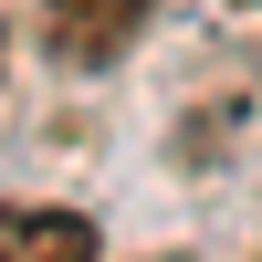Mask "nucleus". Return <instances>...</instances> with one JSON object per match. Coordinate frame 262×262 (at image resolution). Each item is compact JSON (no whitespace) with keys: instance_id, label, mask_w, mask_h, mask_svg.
<instances>
[{"instance_id":"f257e3e1","label":"nucleus","mask_w":262,"mask_h":262,"mask_svg":"<svg viewBox=\"0 0 262 262\" xmlns=\"http://www.w3.org/2000/svg\"><path fill=\"white\" fill-rule=\"evenodd\" d=\"M147 11L158 0H42V42H53V63H116L126 42L147 32Z\"/></svg>"},{"instance_id":"f03ea898","label":"nucleus","mask_w":262,"mask_h":262,"mask_svg":"<svg viewBox=\"0 0 262 262\" xmlns=\"http://www.w3.org/2000/svg\"><path fill=\"white\" fill-rule=\"evenodd\" d=\"M0 262H95V221L63 200H11L0 210Z\"/></svg>"},{"instance_id":"7ed1b4c3","label":"nucleus","mask_w":262,"mask_h":262,"mask_svg":"<svg viewBox=\"0 0 262 262\" xmlns=\"http://www.w3.org/2000/svg\"><path fill=\"white\" fill-rule=\"evenodd\" d=\"M252 11H262V0H252Z\"/></svg>"}]
</instances>
